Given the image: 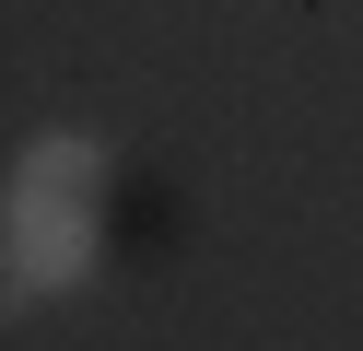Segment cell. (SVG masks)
Masks as SVG:
<instances>
[{
  "label": "cell",
  "instance_id": "cell-1",
  "mask_svg": "<svg viewBox=\"0 0 363 351\" xmlns=\"http://www.w3.org/2000/svg\"><path fill=\"white\" fill-rule=\"evenodd\" d=\"M94 187H106V152L71 129L24 140V164H12V293H71L82 269H94Z\"/></svg>",
  "mask_w": 363,
  "mask_h": 351
}]
</instances>
